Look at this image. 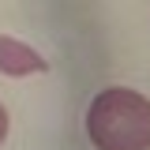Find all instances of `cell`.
Returning <instances> with one entry per match:
<instances>
[{"label": "cell", "mask_w": 150, "mask_h": 150, "mask_svg": "<svg viewBox=\"0 0 150 150\" xmlns=\"http://www.w3.org/2000/svg\"><path fill=\"white\" fill-rule=\"evenodd\" d=\"M86 135L98 150H150V101L128 86H109L90 101Z\"/></svg>", "instance_id": "cell-1"}, {"label": "cell", "mask_w": 150, "mask_h": 150, "mask_svg": "<svg viewBox=\"0 0 150 150\" xmlns=\"http://www.w3.org/2000/svg\"><path fill=\"white\" fill-rule=\"evenodd\" d=\"M49 64H45V56L34 53L26 41H15V38L0 34V75H34V71H45Z\"/></svg>", "instance_id": "cell-2"}, {"label": "cell", "mask_w": 150, "mask_h": 150, "mask_svg": "<svg viewBox=\"0 0 150 150\" xmlns=\"http://www.w3.org/2000/svg\"><path fill=\"white\" fill-rule=\"evenodd\" d=\"M4 135H8V112H4V105H0V143H4Z\"/></svg>", "instance_id": "cell-3"}]
</instances>
